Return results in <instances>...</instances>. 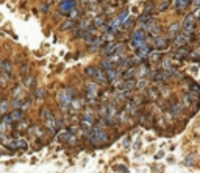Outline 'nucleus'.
<instances>
[{
    "mask_svg": "<svg viewBox=\"0 0 200 173\" xmlns=\"http://www.w3.org/2000/svg\"><path fill=\"white\" fill-rule=\"evenodd\" d=\"M195 23H197V17L194 13H188L183 19V33H194L195 31Z\"/></svg>",
    "mask_w": 200,
    "mask_h": 173,
    "instance_id": "obj_1",
    "label": "nucleus"
},
{
    "mask_svg": "<svg viewBox=\"0 0 200 173\" xmlns=\"http://www.w3.org/2000/svg\"><path fill=\"white\" fill-rule=\"evenodd\" d=\"M58 98H60V105H61V109L67 111V109H69V106L72 105V89H66V91L60 92Z\"/></svg>",
    "mask_w": 200,
    "mask_h": 173,
    "instance_id": "obj_2",
    "label": "nucleus"
},
{
    "mask_svg": "<svg viewBox=\"0 0 200 173\" xmlns=\"http://www.w3.org/2000/svg\"><path fill=\"white\" fill-rule=\"evenodd\" d=\"M42 119H44V123H45V127L48 130H55L56 128V120L52 114V111H48V109H42Z\"/></svg>",
    "mask_w": 200,
    "mask_h": 173,
    "instance_id": "obj_3",
    "label": "nucleus"
},
{
    "mask_svg": "<svg viewBox=\"0 0 200 173\" xmlns=\"http://www.w3.org/2000/svg\"><path fill=\"white\" fill-rule=\"evenodd\" d=\"M106 140V134L100 130V128H95L94 130V133H92V136H91V143H94V145H98V143H103Z\"/></svg>",
    "mask_w": 200,
    "mask_h": 173,
    "instance_id": "obj_4",
    "label": "nucleus"
},
{
    "mask_svg": "<svg viewBox=\"0 0 200 173\" xmlns=\"http://www.w3.org/2000/svg\"><path fill=\"white\" fill-rule=\"evenodd\" d=\"M153 45H155V50H164V48H167V45H169V42H167V39L164 38V36H156L155 38V41H153Z\"/></svg>",
    "mask_w": 200,
    "mask_h": 173,
    "instance_id": "obj_5",
    "label": "nucleus"
},
{
    "mask_svg": "<svg viewBox=\"0 0 200 173\" xmlns=\"http://www.w3.org/2000/svg\"><path fill=\"white\" fill-rule=\"evenodd\" d=\"M189 53H191L189 47H188V45H183V47L177 48V52L173 53V56L177 58V59H185L186 56H189Z\"/></svg>",
    "mask_w": 200,
    "mask_h": 173,
    "instance_id": "obj_6",
    "label": "nucleus"
},
{
    "mask_svg": "<svg viewBox=\"0 0 200 173\" xmlns=\"http://www.w3.org/2000/svg\"><path fill=\"white\" fill-rule=\"evenodd\" d=\"M172 44L177 47V48H180V47H183V45H186L188 42H186V38H185V34L183 33H178L177 36H173L172 38Z\"/></svg>",
    "mask_w": 200,
    "mask_h": 173,
    "instance_id": "obj_7",
    "label": "nucleus"
},
{
    "mask_svg": "<svg viewBox=\"0 0 200 173\" xmlns=\"http://www.w3.org/2000/svg\"><path fill=\"white\" fill-rule=\"evenodd\" d=\"M181 28H183V25L181 23H178V22H173L172 25L169 27V30H167V33H169V36H177L178 33H181Z\"/></svg>",
    "mask_w": 200,
    "mask_h": 173,
    "instance_id": "obj_8",
    "label": "nucleus"
},
{
    "mask_svg": "<svg viewBox=\"0 0 200 173\" xmlns=\"http://www.w3.org/2000/svg\"><path fill=\"white\" fill-rule=\"evenodd\" d=\"M136 53H138V56H139L141 59H144V58H148V55L152 53V50H150V47H148L147 44H144L142 47L138 48V52H136Z\"/></svg>",
    "mask_w": 200,
    "mask_h": 173,
    "instance_id": "obj_9",
    "label": "nucleus"
},
{
    "mask_svg": "<svg viewBox=\"0 0 200 173\" xmlns=\"http://www.w3.org/2000/svg\"><path fill=\"white\" fill-rule=\"evenodd\" d=\"M173 3H175V10L177 11H183L192 3V0H175Z\"/></svg>",
    "mask_w": 200,
    "mask_h": 173,
    "instance_id": "obj_10",
    "label": "nucleus"
},
{
    "mask_svg": "<svg viewBox=\"0 0 200 173\" xmlns=\"http://www.w3.org/2000/svg\"><path fill=\"white\" fill-rule=\"evenodd\" d=\"M170 111H172V114H173L175 117H178V115H181V112H183V105H181L180 102H173V103L170 105Z\"/></svg>",
    "mask_w": 200,
    "mask_h": 173,
    "instance_id": "obj_11",
    "label": "nucleus"
},
{
    "mask_svg": "<svg viewBox=\"0 0 200 173\" xmlns=\"http://www.w3.org/2000/svg\"><path fill=\"white\" fill-rule=\"evenodd\" d=\"M92 78H94V80H95L97 83H102V84H105V83L108 81V78H106V75H105V73H103V72H100V70H97V72H95V75H94Z\"/></svg>",
    "mask_w": 200,
    "mask_h": 173,
    "instance_id": "obj_12",
    "label": "nucleus"
},
{
    "mask_svg": "<svg viewBox=\"0 0 200 173\" xmlns=\"http://www.w3.org/2000/svg\"><path fill=\"white\" fill-rule=\"evenodd\" d=\"M148 33H150V36H153V38L161 36V27H160V25H155V22H153L152 27H150V30H148Z\"/></svg>",
    "mask_w": 200,
    "mask_h": 173,
    "instance_id": "obj_13",
    "label": "nucleus"
},
{
    "mask_svg": "<svg viewBox=\"0 0 200 173\" xmlns=\"http://www.w3.org/2000/svg\"><path fill=\"white\" fill-rule=\"evenodd\" d=\"M138 75H139L141 78H145L147 75H150V69H148L147 64H141V66H139V73H138Z\"/></svg>",
    "mask_w": 200,
    "mask_h": 173,
    "instance_id": "obj_14",
    "label": "nucleus"
},
{
    "mask_svg": "<svg viewBox=\"0 0 200 173\" xmlns=\"http://www.w3.org/2000/svg\"><path fill=\"white\" fill-rule=\"evenodd\" d=\"M88 89H86V92H88V98H95V95H97V86L95 84H89V86H86Z\"/></svg>",
    "mask_w": 200,
    "mask_h": 173,
    "instance_id": "obj_15",
    "label": "nucleus"
},
{
    "mask_svg": "<svg viewBox=\"0 0 200 173\" xmlns=\"http://www.w3.org/2000/svg\"><path fill=\"white\" fill-rule=\"evenodd\" d=\"M135 86H136V81H135V80H125V81H123V89H125V91H133ZM123 89H122V91H123Z\"/></svg>",
    "mask_w": 200,
    "mask_h": 173,
    "instance_id": "obj_16",
    "label": "nucleus"
},
{
    "mask_svg": "<svg viewBox=\"0 0 200 173\" xmlns=\"http://www.w3.org/2000/svg\"><path fill=\"white\" fill-rule=\"evenodd\" d=\"M148 59L152 61V62L160 61V59H161V53H160V50H152V53L148 55Z\"/></svg>",
    "mask_w": 200,
    "mask_h": 173,
    "instance_id": "obj_17",
    "label": "nucleus"
},
{
    "mask_svg": "<svg viewBox=\"0 0 200 173\" xmlns=\"http://www.w3.org/2000/svg\"><path fill=\"white\" fill-rule=\"evenodd\" d=\"M3 70H5V77H10L13 72V62L11 61H5L3 62Z\"/></svg>",
    "mask_w": 200,
    "mask_h": 173,
    "instance_id": "obj_18",
    "label": "nucleus"
},
{
    "mask_svg": "<svg viewBox=\"0 0 200 173\" xmlns=\"http://www.w3.org/2000/svg\"><path fill=\"white\" fill-rule=\"evenodd\" d=\"M135 73H136V69H135V67H130L128 70H125V72H123V75H122V77H123V80H131V77L135 75Z\"/></svg>",
    "mask_w": 200,
    "mask_h": 173,
    "instance_id": "obj_19",
    "label": "nucleus"
},
{
    "mask_svg": "<svg viewBox=\"0 0 200 173\" xmlns=\"http://www.w3.org/2000/svg\"><path fill=\"white\" fill-rule=\"evenodd\" d=\"M117 75H119V72H117V70H114V69L106 70V78H108V81H114V80L117 78Z\"/></svg>",
    "mask_w": 200,
    "mask_h": 173,
    "instance_id": "obj_20",
    "label": "nucleus"
},
{
    "mask_svg": "<svg viewBox=\"0 0 200 173\" xmlns=\"http://www.w3.org/2000/svg\"><path fill=\"white\" fill-rule=\"evenodd\" d=\"M161 62H163V66H161V69H163V70H170V69L173 67V64H172V61H170V59H163Z\"/></svg>",
    "mask_w": 200,
    "mask_h": 173,
    "instance_id": "obj_21",
    "label": "nucleus"
},
{
    "mask_svg": "<svg viewBox=\"0 0 200 173\" xmlns=\"http://www.w3.org/2000/svg\"><path fill=\"white\" fill-rule=\"evenodd\" d=\"M10 115H11V119H13V120H19V119H22V111H19V109H17V111H14V112H13V114H10Z\"/></svg>",
    "mask_w": 200,
    "mask_h": 173,
    "instance_id": "obj_22",
    "label": "nucleus"
},
{
    "mask_svg": "<svg viewBox=\"0 0 200 173\" xmlns=\"http://www.w3.org/2000/svg\"><path fill=\"white\" fill-rule=\"evenodd\" d=\"M102 67H103L105 70H111V69H113V62H111V61H103V62H102Z\"/></svg>",
    "mask_w": 200,
    "mask_h": 173,
    "instance_id": "obj_23",
    "label": "nucleus"
},
{
    "mask_svg": "<svg viewBox=\"0 0 200 173\" xmlns=\"http://www.w3.org/2000/svg\"><path fill=\"white\" fill-rule=\"evenodd\" d=\"M192 161H194V155H189V156L186 158L185 164H186V165H192Z\"/></svg>",
    "mask_w": 200,
    "mask_h": 173,
    "instance_id": "obj_24",
    "label": "nucleus"
},
{
    "mask_svg": "<svg viewBox=\"0 0 200 173\" xmlns=\"http://www.w3.org/2000/svg\"><path fill=\"white\" fill-rule=\"evenodd\" d=\"M33 84V77H28L27 80H25V87H30Z\"/></svg>",
    "mask_w": 200,
    "mask_h": 173,
    "instance_id": "obj_25",
    "label": "nucleus"
},
{
    "mask_svg": "<svg viewBox=\"0 0 200 173\" xmlns=\"http://www.w3.org/2000/svg\"><path fill=\"white\" fill-rule=\"evenodd\" d=\"M169 5H170V2L167 0V2H164V3L160 6V11H164V10H167V8H169Z\"/></svg>",
    "mask_w": 200,
    "mask_h": 173,
    "instance_id": "obj_26",
    "label": "nucleus"
},
{
    "mask_svg": "<svg viewBox=\"0 0 200 173\" xmlns=\"http://www.w3.org/2000/svg\"><path fill=\"white\" fill-rule=\"evenodd\" d=\"M145 86H147V81H145V80L142 78V80H141V81L138 83V87H139V89H144Z\"/></svg>",
    "mask_w": 200,
    "mask_h": 173,
    "instance_id": "obj_27",
    "label": "nucleus"
},
{
    "mask_svg": "<svg viewBox=\"0 0 200 173\" xmlns=\"http://www.w3.org/2000/svg\"><path fill=\"white\" fill-rule=\"evenodd\" d=\"M102 23H103V17H97L95 19V25L97 27H102Z\"/></svg>",
    "mask_w": 200,
    "mask_h": 173,
    "instance_id": "obj_28",
    "label": "nucleus"
},
{
    "mask_svg": "<svg viewBox=\"0 0 200 173\" xmlns=\"http://www.w3.org/2000/svg\"><path fill=\"white\" fill-rule=\"evenodd\" d=\"M148 95L152 97V98H156V97H158V92H155L153 89H148Z\"/></svg>",
    "mask_w": 200,
    "mask_h": 173,
    "instance_id": "obj_29",
    "label": "nucleus"
},
{
    "mask_svg": "<svg viewBox=\"0 0 200 173\" xmlns=\"http://www.w3.org/2000/svg\"><path fill=\"white\" fill-rule=\"evenodd\" d=\"M191 5H194V8H200V0H192Z\"/></svg>",
    "mask_w": 200,
    "mask_h": 173,
    "instance_id": "obj_30",
    "label": "nucleus"
},
{
    "mask_svg": "<svg viewBox=\"0 0 200 173\" xmlns=\"http://www.w3.org/2000/svg\"><path fill=\"white\" fill-rule=\"evenodd\" d=\"M198 53H200V45H198Z\"/></svg>",
    "mask_w": 200,
    "mask_h": 173,
    "instance_id": "obj_31",
    "label": "nucleus"
},
{
    "mask_svg": "<svg viewBox=\"0 0 200 173\" xmlns=\"http://www.w3.org/2000/svg\"><path fill=\"white\" fill-rule=\"evenodd\" d=\"M198 23H200V19H198Z\"/></svg>",
    "mask_w": 200,
    "mask_h": 173,
    "instance_id": "obj_32",
    "label": "nucleus"
}]
</instances>
